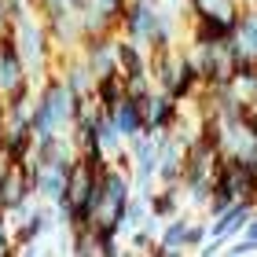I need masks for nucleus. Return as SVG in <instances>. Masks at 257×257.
Listing matches in <instances>:
<instances>
[{
	"mask_svg": "<svg viewBox=\"0 0 257 257\" xmlns=\"http://www.w3.org/2000/svg\"><path fill=\"white\" fill-rule=\"evenodd\" d=\"M15 41H19L22 63H26V77L33 81V85H37L44 74H52V59L59 52H55L48 30H44V19L37 15V11H30L22 22H15Z\"/></svg>",
	"mask_w": 257,
	"mask_h": 257,
	"instance_id": "obj_1",
	"label": "nucleus"
},
{
	"mask_svg": "<svg viewBox=\"0 0 257 257\" xmlns=\"http://www.w3.org/2000/svg\"><path fill=\"white\" fill-rule=\"evenodd\" d=\"M33 88L37 85L26 77V63H22L19 41H15V26H8L0 33V92H4V99H30Z\"/></svg>",
	"mask_w": 257,
	"mask_h": 257,
	"instance_id": "obj_2",
	"label": "nucleus"
},
{
	"mask_svg": "<svg viewBox=\"0 0 257 257\" xmlns=\"http://www.w3.org/2000/svg\"><path fill=\"white\" fill-rule=\"evenodd\" d=\"M37 195V166L33 162H4L0 169V209H15Z\"/></svg>",
	"mask_w": 257,
	"mask_h": 257,
	"instance_id": "obj_3",
	"label": "nucleus"
},
{
	"mask_svg": "<svg viewBox=\"0 0 257 257\" xmlns=\"http://www.w3.org/2000/svg\"><path fill=\"white\" fill-rule=\"evenodd\" d=\"M144 107V128L147 133H169V128H177L180 118H184V103H177L173 96H166L162 88H155L151 96L140 103Z\"/></svg>",
	"mask_w": 257,
	"mask_h": 257,
	"instance_id": "obj_4",
	"label": "nucleus"
},
{
	"mask_svg": "<svg viewBox=\"0 0 257 257\" xmlns=\"http://www.w3.org/2000/svg\"><path fill=\"white\" fill-rule=\"evenodd\" d=\"M44 30H48L55 52H74L81 44V15H77V11H70V8L48 15V19H44Z\"/></svg>",
	"mask_w": 257,
	"mask_h": 257,
	"instance_id": "obj_5",
	"label": "nucleus"
},
{
	"mask_svg": "<svg viewBox=\"0 0 257 257\" xmlns=\"http://www.w3.org/2000/svg\"><path fill=\"white\" fill-rule=\"evenodd\" d=\"M231 37H235V22L231 19H213V15L188 19V41H195V44H228Z\"/></svg>",
	"mask_w": 257,
	"mask_h": 257,
	"instance_id": "obj_6",
	"label": "nucleus"
},
{
	"mask_svg": "<svg viewBox=\"0 0 257 257\" xmlns=\"http://www.w3.org/2000/svg\"><path fill=\"white\" fill-rule=\"evenodd\" d=\"M70 169H74V162H48V166H37V198L41 202H59L66 195Z\"/></svg>",
	"mask_w": 257,
	"mask_h": 257,
	"instance_id": "obj_7",
	"label": "nucleus"
},
{
	"mask_svg": "<svg viewBox=\"0 0 257 257\" xmlns=\"http://www.w3.org/2000/svg\"><path fill=\"white\" fill-rule=\"evenodd\" d=\"M59 55H63V59H59V70H55V74L63 77V85L74 92V96H88L96 74H92L88 63L81 59V52H77V55H74V52H59Z\"/></svg>",
	"mask_w": 257,
	"mask_h": 257,
	"instance_id": "obj_8",
	"label": "nucleus"
},
{
	"mask_svg": "<svg viewBox=\"0 0 257 257\" xmlns=\"http://www.w3.org/2000/svg\"><path fill=\"white\" fill-rule=\"evenodd\" d=\"M253 202H231L224 213H217V217H209V235L220 239V242H228V239H235L242 224H246V217L253 213Z\"/></svg>",
	"mask_w": 257,
	"mask_h": 257,
	"instance_id": "obj_9",
	"label": "nucleus"
},
{
	"mask_svg": "<svg viewBox=\"0 0 257 257\" xmlns=\"http://www.w3.org/2000/svg\"><path fill=\"white\" fill-rule=\"evenodd\" d=\"M107 110H110L114 125H118L121 140H133V136H140V133H144V107H140L136 99L121 96V99L114 103V107H107Z\"/></svg>",
	"mask_w": 257,
	"mask_h": 257,
	"instance_id": "obj_10",
	"label": "nucleus"
},
{
	"mask_svg": "<svg viewBox=\"0 0 257 257\" xmlns=\"http://www.w3.org/2000/svg\"><path fill=\"white\" fill-rule=\"evenodd\" d=\"M114 52H118V74L133 77V74H147V48L128 37H114Z\"/></svg>",
	"mask_w": 257,
	"mask_h": 257,
	"instance_id": "obj_11",
	"label": "nucleus"
},
{
	"mask_svg": "<svg viewBox=\"0 0 257 257\" xmlns=\"http://www.w3.org/2000/svg\"><path fill=\"white\" fill-rule=\"evenodd\" d=\"M195 15H213V19H231L239 22L242 4L239 0H184V22Z\"/></svg>",
	"mask_w": 257,
	"mask_h": 257,
	"instance_id": "obj_12",
	"label": "nucleus"
},
{
	"mask_svg": "<svg viewBox=\"0 0 257 257\" xmlns=\"http://www.w3.org/2000/svg\"><path fill=\"white\" fill-rule=\"evenodd\" d=\"M33 128H8L4 136H0V155L4 162H30L33 155Z\"/></svg>",
	"mask_w": 257,
	"mask_h": 257,
	"instance_id": "obj_13",
	"label": "nucleus"
},
{
	"mask_svg": "<svg viewBox=\"0 0 257 257\" xmlns=\"http://www.w3.org/2000/svg\"><path fill=\"white\" fill-rule=\"evenodd\" d=\"M231 41H235L250 59H257V8H242V15L235 22V37Z\"/></svg>",
	"mask_w": 257,
	"mask_h": 257,
	"instance_id": "obj_14",
	"label": "nucleus"
},
{
	"mask_svg": "<svg viewBox=\"0 0 257 257\" xmlns=\"http://www.w3.org/2000/svg\"><path fill=\"white\" fill-rule=\"evenodd\" d=\"M92 99L99 103V107H114L121 96H125V77L121 74H107V77H96L92 81Z\"/></svg>",
	"mask_w": 257,
	"mask_h": 257,
	"instance_id": "obj_15",
	"label": "nucleus"
},
{
	"mask_svg": "<svg viewBox=\"0 0 257 257\" xmlns=\"http://www.w3.org/2000/svg\"><path fill=\"white\" fill-rule=\"evenodd\" d=\"M125 235H128V246H125V250H133V253H155V242H158L155 231H147V228H128Z\"/></svg>",
	"mask_w": 257,
	"mask_h": 257,
	"instance_id": "obj_16",
	"label": "nucleus"
},
{
	"mask_svg": "<svg viewBox=\"0 0 257 257\" xmlns=\"http://www.w3.org/2000/svg\"><path fill=\"white\" fill-rule=\"evenodd\" d=\"M151 92H155V81H151L147 74H133V77H125V96H128V99L144 103Z\"/></svg>",
	"mask_w": 257,
	"mask_h": 257,
	"instance_id": "obj_17",
	"label": "nucleus"
},
{
	"mask_svg": "<svg viewBox=\"0 0 257 257\" xmlns=\"http://www.w3.org/2000/svg\"><path fill=\"white\" fill-rule=\"evenodd\" d=\"M206 235H209V224L206 220H191L188 224V235H184V250H198L206 242Z\"/></svg>",
	"mask_w": 257,
	"mask_h": 257,
	"instance_id": "obj_18",
	"label": "nucleus"
},
{
	"mask_svg": "<svg viewBox=\"0 0 257 257\" xmlns=\"http://www.w3.org/2000/svg\"><path fill=\"white\" fill-rule=\"evenodd\" d=\"M8 253H15V239H11V224H8L4 209H0V257H8Z\"/></svg>",
	"mask_w": 257,
	"mask_h": 257,
	"instance_id": "obj_19",
	"label": "nucleus"
},
{
	"mask_svg": "<svg viewBox=\"0 0 257 257\" xmlns=\"http://www.w3.org/2000/svg\"><path fill=\"white\" fill-rule=\"evenodd\" d=\"M239 235H242V239H250L253 246H257V209L246 217V224H242V231H239Z\"/></svg>",
	"mask_w": 257,
	"mask_h": 257,
	"instance_id": "obj_20",
	"label": "nucleus"
},
{
	"mask_svg": "<svg viewBox=\"0 0 257 257\" xmlns=\"http://www.w3.org/2000/svg\"><path fill=\"white\" fill-rule=\"evenodd\" d=\"M242 121H246V125L253 128V133H257V103H253V107H246V110H242Z\"/></svg>",
	"mask_w": 257,
	"mask_h": 257,
	"instance_id": "obj_21",
	"label": "nucleus"
},
{
	"mask_svg": "<svg viewBox=\"0 0 257 257\" xmlns=\"http://www.w3.org/2000/svg\"><path fill=\"white\" fill-rule=\"evenodd\" d=\"M11 26V22H8V11H4V0H0V33H4Z\"/></svg>",
	"mask_w": 257,
	"mask_h": 257,
	"instance_id": "obj_22",
	"label": "nucleus"
},
{
	"mask_svg": "<svg viewBox=\"0 0 257 257\" xmlns=\"http://www.w3.org/2000/svg\"><path fill=\"white\" fill-rule=\"evenodd\" d=\"M239 4H242V8H257V0H239Z\"/></svg>",
	"mask_w": 257,
	"mask_h": 257,
	"instance_id": "obj_23",
	"label": "nucleus"
},
{
	"mask_svg": "<svg viewBox=\"0 0 257 257\" xmlns=\"http://www.w3.org/2000/svg\"><path fill=\"white\" fill-rule=\"evenodd\" d=\"M136 4H162V0H136Z\"/></svg>",
	"mask_w": 257,
	"mask_h": 257,
	"instance_id": "obj_24",
	"label": "nucleus"
}]
</instances>
